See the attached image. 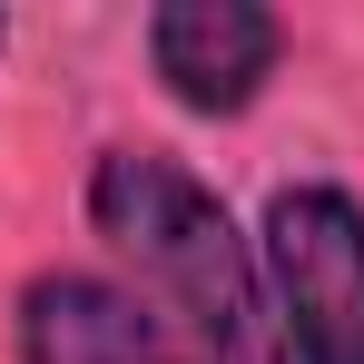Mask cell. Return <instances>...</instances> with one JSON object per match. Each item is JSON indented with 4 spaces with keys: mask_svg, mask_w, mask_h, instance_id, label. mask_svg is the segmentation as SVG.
Here are the masks:
<instances>
[{
    "mask_svg": "<svg viewBox=\"0 0 364 364\" xmlns=\"http://www.w3.org/2000/svg\"><path fill=\"white\" fill-rule=\"evenodd\" d=\"M89 217L128 266L187 315V335L207 345V364H276V325H266V286L256 256L227 227V207L158 148H109L89 178Z\"/></svg>",
    "mask_w": 364,
    "mask_h": 364,
    "instance_id": "1",
    "label": "cell"
},
{
    "mask_svg": "<svg viewBox=\"0 0 364 364\" xmlns=\"http://www.w3.org/2000/svg\"><path fill=\"white\" fill-rule=\"evenodd\" d=\"M276 50H286V30L256 0H168L148 20V60L168 79V99L197 109V119H237L246 99L266 89Z\"/></svg>",
    "mask_w": 364,
    "mask_h": 364,
    "instance_id": "3",
    "label": "cell"
},
{
    "mask_svg": "<svg viewBox=\"0 0 364 364\" xmlns=\"http://www.w3.org/2000/svg\"><path fill=\"white\" fill-rule=\"evenodd\" d=\"M20 345L30 364H187L168 325L99 276H40L20 296Z\"/></svg>",
    "mask_w": 364,
    "mask_h": 364,
    "instance_id": "4",
    "label": "cell"
},
{
    "mask_svg": "<svg viewBox=\"0 0 364 364\" xmlns=\"http://www.w3.org/2000/svg\"><path fill=\"white\" fill-rule=\"evenodd\" d=\"M266 276L296 364H364V207L335 187H286L266 207Z\"/></svg>",
    "mask_w": 364,
    "mask_h": 364,
    "instance_id": "2",
    "label": "cell"
}]
</instances>
